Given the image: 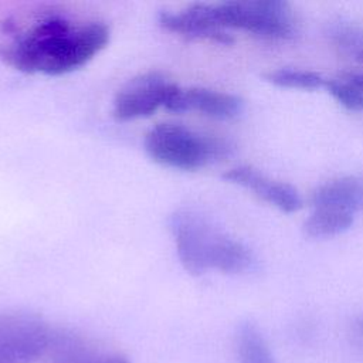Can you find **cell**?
Listing matches in <instances>:
<instances>
[{"instance_id":"6da1fadb","label":"cell","mask_w":363,"mask_h":363,"mask_svg":"<svg viewBox=\"0 0 363 363\" xmlns=\"http://www.w3.org/2000/svg\"><path fill=\"white\" fill-rule=\"evenodd\" d=\"M1 60L27 74L62 75L94 60L109 43V27L91 17L47 9L9 24Z\"/></svg>"},{"instance_id":"7a4b0ae2","label":"cell","mask_w":363,"mask_h":363,"mask_svg":"<svg viewBox=\"0 0 363 363\" xmlns=\"http://www.w3.org/2000/svg\"><path fill=\"white\" fill-rule=\"evenodd\" d=\"M159 23L170 33L220 44L233 43L231 28L268 38H286L295 28L291 6L278 0L196 3L162 11Z\"/></svg>"},{"instance_id":"3957f363","label":"cell","mask_w":363,"mask_h":363,"mask_svg":"<svg viewBox=\"0 0 363 363\" xmlns=\"http://www.w3.org/2000/svg\"><path fill=\"white\" fill-rule=\"evenodd\" d=\"M169 230L177 257L190 274L201 275L210 269L241 274L254 262L247 245L220 231L196 210H174L169 217Z\"/></svg>"},{"instance_id":"277c9868","label":"cell","mask_w":363,"mask_h":363,"mask_svg":"<svg viewBox=\"0 0 363 363\" xmlns=\"http://www.w3.org/2000/svg\"><path fill=\"white\" fill-rule=\"evenodd\" d=\"M145 149L153 162L176 170L201 169L228 152L221 139L173 122L153 126L146 133Z\"/></svg>"},{"instance_id":"5b68a950","label":"cell","mask_w":363,"mask_h":363,"mask_svg":"<svg viewBox=\"0 0 363 363\" xmlns=\"http://www.w3.org/2000/svg\"><path fill=\"white\" fill-rule=\"evenodd\" d=\"M52 328L26 312H0V363H31L48 352Z\"/></svg>"},{"instance_id":"8992f818","label":"cell","mask_w":363,"mask_h":363,"mask_svg":"<svg viewBox=\"0 0 363 363\" xmlns=\"http://www.w3.org/2000/svg\"><path fill=\"white\" fill-rule=\"evenodd\" d=\"M177 84L160 71H146L129 79L115 95L112 113L118 121H135L167 108Z\"/></svg>"},{"instance_id":"52a82bcc","label":"cell","mask_w":363,"mask_h":363,"mask_svg":"<svg viewBox=\"0 0 363 363\" xmlns=\"http://www.w3.org/2000/svg\"><path fill=\"white\" fill-rule=\"evenodd\" d=\"M167 111L197 112L217 119H230L237 116L242 109V101L228 92L204 88V86H177Z\"/></svg>"},{"instance_id":"ba28073f","label":"cell","mask_w":363,"mask_h":363,"mask_svg":"<svg viewBox=\"0 0 363 363\" xmlns=\"http://www.w3.org/2000/svg\"><path fill=\"white\" fill-rule=\"evenodd\" d=\"M223 177L233 184L254 191L255 196L284 213L298 211L302 206V200L292 186L282 182L271 180L252 166L244 164L233 167L227 170Z\"/></svg>"},{"instance_id":"9c48e42d","label":"cell","mask_w":363,"mask_h":363,"mask_svg":"<svg viewBox=\"0 0 363 363\" xmlns=\"http://www.w3.org/2000/svg\"><path fill=\"white\" fill-rule=\"evenodd\" d=\"M315 208H332L353 214L363 210V174L343 176L318 187L312 194Z\"/></svg>"},{"instance_id":"30bf717a","label":"cell","mask_w":363,"mask_h":363,"mask_svg":"<svg viewBox=\"0 0 363 363\" xmlns=\"http://www.w3.org/2000/svg\"><path fill=\"white\" fill-rule=\"evenodd\" d=\"M50 350L52 363H129L121 354L95 353L81 336L65 330L54 332Z\"/></svg>"},{"instance_id":"8fae6325","label":"cell","mask_w":363,"mask_h":363,"mask_svg":"<svg viewBox=\"0 0 363 363\" xmlns=\"http://www.w3.org/2000/svg\"><path fill=\"white\" fill-rule=\"evenodd\" d=\"M240 363H275L269 346L252 322H242L235 335Z\"/></svg>"},{"instance_id":"7c38bea8","label":"cell","mask_w":363,"mask_h":363,"mask_svg":"<svg viewBox=\"0 0 363 363\" xmlns=\"http://www.w3.org/2000/svg\"><path fill=\"white\" fill-rule=\"evenodd\" d=\"M352 224L353 214L350 213L332 208H315L311 217L303 223V231L312 238L333 237L347 231Z\"/></svg>"},{"instance_id":"4fadbf2b","label":"cell","mask_w":363,"mask_h":363,"mask_svg":"<svg viewBox=\"0 0 363 363\" xmlns=\"http://www.w3.org/2000/svg\"><path fill=\"white\" fill-rule=\"evenodd\" d=\"M328 37L339 52L363 64V27L352 21H336L329 26Z\"/></svg>"},{"instance_id":"5bb4252c","label":"cell","mask_w":363,"mask_h":363,"mask_svg":"<svg viewBox=\"0 0 363 363\" xmlns=\"http://www.w3.org/2000/svg\"><path fill=\"white\" fill-rule=\"evenodd\" d=\"M264 78L277 86L292 89H318L326 85V79L320 74L296 68L272 69L264 74Z\"/></svg>"},{"instance_id":"9a60e30c","label":"cell","mask_w":363,"mask_h":363,"mask_svg":"<svg viewBox=\"0 0 363 363\" xmlns=\"http://www.w3.org/2000/svg\"><path fill=\"white\" fill-rule=\"evenodd\" d=\"M325 88L328 92L347 111L362 112L363 111V91L356 85L350 84L345 78L342 79H326Z\"/></svg>"},{"instance_id":"2e32d148","label":"cell","mask_w":363,"mask_h":363,"mask_svg":"<svg viewBox=\"0 0 363 363\" xmlns=\"http://www.w3.org/2000/svg\"><path fill=\"white\" fill-rule=\"evenodd\" d=\"M343 78L363 91V74H360V72H349Z\"/></svg>"},{"instance_id":"e0dca14e","label":"cell","mask_w":363,"mask_h":363,"mask_svg":"<svg viewBox=\"0 0 363 363\" xmlns=\"http://www.w3.org/2000/svg\"><path fill=\"white\" fill-rule=\"evenodd\" d=\"M356 328H357V332H359V333L362 335V337H363V316H360V318L357 319Z\"/></svg>"}]
</instances>
